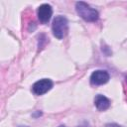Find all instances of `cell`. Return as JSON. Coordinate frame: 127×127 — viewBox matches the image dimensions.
Returning a JSON list of instances; mask_svg holds the SVG:
<instances>
[{
	"label": "cell",
	"mask_w": 127,
	"mask_h": 127,
	"mask_svg": "<svg viewBox=\"0 0 127 127\" xmlns=\"http://www.w3.org/2000/svg\"><path fill=\"white\" fill-rule=\"evenodd\" d=\"M52 30H53L54 36L57 39H60V40L64 39L66 36L67 30H68V24H67L66 18H64V16L56 17L53 21Z\"/></svg>",
	"instance_id": "cell-2"
},
{
	"label": "cell",
	"mask_w": 127,
	"mask_h": 127,
	"mask_svg": "<svg viewBox=\"0 0 127 127\" xmlns=\"http://www.w3.org/2000/svg\"><path fill=\"white\" fill-rule=\"evenodd\" d=\"M75 9L77 14L87 22H95L98 20V12L84 2H77L75 5Z\"/></svg>",
	"instance_id": "cell-1"
},
{
	"label": "cell",
	"mask_w": 127,
	"mask_h": 127,
	"mask_svg": "<svg viewBox=\"0 0 127 127\" xmlns=\"http://www.w3.org/2000/svg\"><path fill=\"white\" fill-rule=\"evenodd\" d=\"M52 87H53V81L51 79H48V78H43V79L36 81L33 84L32 89H33V92L35 94L42 95V94L48 92Z\"/></svg>",
	"instance_id": "cell-3"
},
{
	"label": "cell",
	"mask_w": 127,
	"mask_h": 127,
	"mask_svg": "<svg viewBox=\"0 0 127 127\" xmlns=\"http://www.w3.org/2000/svg\"><path fill=\"white\" fill-rule=\"evenodd\" d=\"M37 14H38L39 20L42 23H47V22H49V20L52 17V14H53L52 7L49 4H43L38 8Z\"/></svg>",
	"instance_id": "cell-5"
},
{
	"label": "cell",
	"mask_w": 127,
	"mask_h": 127,
	"mask_svg": "<svg viewBox=\"0 0 127 127\" xmlns=\"http://www.w3.org/2000/svg\"><path fill=\"white\" fill-rule=\"evenodd\" d=\"M109 80V74L105 70H95L90 75V82L93 85H101Z\"/></svg>",
	"instance_id": "cell-4"
},
{
	"label": "cell",
	"mask_w": 127,
	"mask_h": 127,
	"mask_svg": "<svg viewBox=\"0 0 127 127\" xmlns=\"http://www.w3.org/2000/svg\"><path fill=\"white\" fill-rule=\"evenodd\" d=\"M60 127H64V126H63V125H62V126H60Z\"/></svg>",
	"instance_id": "cell-7"
},
{
	"label": "cell",
	"mask_w": 127,
	"mask_h": 127,
	"mask_svg": "<svg viewBox=\"0 0 127 127\" xmlns=\"http://www.w3.org/2000/svg\"><path fill=\"white\" fill-rule=\"evenodd\" d=\"M94 104L96 106V108L100 111H104L106 109L109 108L110 106V100L105 97L104 95H101V94H98L95 99H94Z\"/></svg>",
	"instance_id": "cell-6"
}]
</instances>
